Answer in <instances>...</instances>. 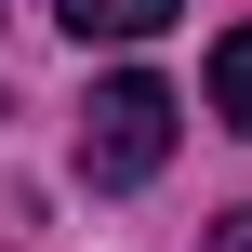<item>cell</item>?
<instances>
[{"label": "cell", "instance_id": "cell-1", "mask_svg": "<svg viewBox=\"0 0 252 252\" xmlns=\"http://www.w3.org/2000/svg\"><path fill=\"white\" fill-rule=\"evenodd\" d=\"M173 159V93L146 80V66H120L93 106H80V186H146Z\"/></svg>", "mask_w": 252, "mask_h": 252}, {"label": "cell", "instance_id": "cell-2", "mask_svg": "<svg viewBox=\"0 0 252 252\" xmlns=\"http://www.w3.org/2000/svg\"><path fill=\"white\" fill-rule=\"evenodd\" d=\"M66 13V40H159L173 27V0H53Z\"/></svg>", "mask_w": 252, "mask_h": 252}, {"label": "cell", "instance_id": "cell-3", "mask_svg": "<svg viewBox=\"0 0 252 252\" xmlns=\"http://www.w3.org/2000/svg\"><path fill=\"white\" fill-rule=\"evenodd\" d=\"M213 120H226V133H252V27H226V40H213Z\"/></svg>", "mask_w": 252, "mask_h": 252}, {"label": "cell", "instance_id": "cell-4", "mask_svg": "<svg viewBox=\"0 0 252 252\" xmlns=\"http://www.w3.org/2000/svg\"><path fill=\"white\" fill-rule=\"evenodd\" d=\"M213 252H252V213H226V239H213Z\"/></svg>", "mask_w": 252, "mask_h": 252}]
</instances>
